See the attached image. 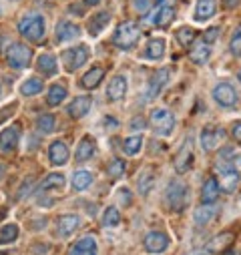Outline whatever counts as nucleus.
Listing matches in <instances>:
<instances>
[{
    "instance_id": "f257e3e1",
    "label": "nucleus",
    "mask_w": 241,
    "mask_h": 255,
    "mask_svg": "<svg viewBox=\"0 0 241 255\" xmlns=\"http://www.w3.org/2000/svg\"><path fill=\"white\" fill-rule=\"evenodd\" d=\"M215 173H217V187L223 191V193H233L237 189L239 181H241V175H239V169L233 167L231 161H219L215 163Z\"/></svg>"
},
{
    "instance_id": "f03ea898",
    "label": "nucleus",
    "mask_w": 241,
    "mask_h": 255,
    "mask_svg": "<svg viewBox=\"0 0 241 255\" xmlns=\"http://www.w3.org/2000/svg\"><path fill=\"white\" fill-rule=\"evenodd\" d=\"M139 38H141V30H139V26H137L135 22H123V24L117 28L113 40H115V44H117L119 48L131 50V48L139 42Z\"/></svg>"
},
{
    "instance_id": "7ed1b4c3",
    "label": "nucleus",
    "mask_w": 241,
    "mask_h": 255,
    "mask_svg": "<svg viewBox=\"0 0 241 255\" xmlns=\"http://www.w3.org/2000/svg\"><path fill=\"white\" fill-rule=\"evenodd\" d=\"M18 32L28 40H40L44 36V18L40 14H26L18 20Z\"/></svg>"
},
{
    "instance_id": "20e7f679",
    "label": "nucleus",
    "mask_w": 241,
    "mask_h": 255,
    "mask_svg": "<svg viewBox=\"0 0 241 255\" xmlns=\"http://www.w3.org/2000/svg\"><path fill=\"white\" fill-rule=\"evenodd\" d=\"M187 187L181 183V181H173L169 187H167V195H165V203L171 211H183L185 205H187Z\"/></svg>"
},
{
    "instance_id": "39448f33",
    "label": "nucleus",
    "mask_w": 241,
    "mask_h": 255,
    "mask_svg": "<svg viewBox=\"0 0 241 255\" xmlns=\"http://www.w3.org/2000/svg\"><path fill=\"white\" fill-rule=\"evenodd\" d=\"M149 121H151V129H153L157 135L167 137V135L173 133L175 117H173L171 111H167V109H155V111L151 113V119H149Z\"/></svg>"
},
{
    "instance_id": "423d86ee",
    "label": "nucleus",
    "mask_w": 241,
    "mask_h": 255,
    "mask_svg": "<svg viewBox=\"0 0 241 255\" xmlns=\"http://www.w3.org/2000/svg\"><path fill=\"white\" fill-rule=\"evenodd\" d=\"M6 60L12 69H26L32 60V50L24 44H12L6 52Z\"/></svg>"
},
{
    "instance_id": "0eeeda50",
    "label": "nucleus",
    "mask_w": 241,
    "mask_h": 255,
    "mask_svg": "<svg viewBox=\"0 0 241 255\" xmlns=\"http://www.w3.org/2000/svg\"><path fill=\"white\" fill-rule=\"evenodd\" d=\"M173 18H175L173 6H157V8L143 20V24H147V26H167V24L173 22Z\"/></svg>"
},
{
    "instance_id": "6e6552de",
    "label": "nucleus",
    "mask_w": 241,
    "mask_h": 255,
    "mask_svg": "<svg viewBox=\"0 0 241 255\" xmlns=\"http://www.w3.org/2000/svg\"><path fill=\"white\" fill-rule=\"evenodd\" d=\"M167 81H169V71L167 69H159L151 79H149V85H147V91H145V103L147 101H151V99H155L161 91H163V87L167 85Z\"/></svg>"
},
{
    "instance_id": "1a4fd4ad",
    "label": "nucleus",
    "mask_w": 241,
    "mask_h": 255,
    "mask_svg": "<svg viewBox=\"0 0 241 255\" xmlns=\"http://www.w3.org/2000/svg\"><path fill=\"white\" fill-rule=\"evenodd\" d=\"M87 58H89V46H85V44H79L77 48H71V50L65 52V60H67V69L69 71L81 69L87 62Z\"/></svg>"
},
{
    "instance_id": "9d476101",
    "label": "nucleus",
    "mask_w": 241,
    "mask_h": 255,
    "mask_svg": "<svg viewBox=\"0 0 241 255\" xmlns=\"http://www.w3.org/2000/svg\"><path fill=\"white\" fill-rule=\"evenodd\" d=\"M191 165H193V145H191V139H187L175 157V169L177 173H185L191 169Z\"/></svg>"
},
{
    "instance_id": "9b49d317",
    "label": "nucleus",
    "mask_w": 241,
    "mask_h": 255,
    "mask_svg": "<svg viewBox=\"0 0 241 255\" xmlns=\"http://www.w3.org/2000/svg\"><path fill=\"white\" fill-rule=\"evenodd\" d=\"M213 99L221 105V107H233L237 103V93L229 83H221L213 89Z\"/></svg>"
},
{
    "instance_id": "f8f14e48",
    "label": "nucleus",
    "mask_w": 241,
    "mask_h": 255,
    "mask_svg": "<svg viewBox=\"0 0 241 255\" xmlns=\"http://www.w3.org/2000/svg\"><path fill=\"white\" fill-rule=\"evenodd\" d=\"M225 139V131L223 129H213V127H207V129L201 133V147L205 151H215Z\"/></svg>"
},
{
    "instance_id": "ddd939ff",
    "label": "nucleus",
    "mask_w": 241,
    "mask_h": 255,
    "mask_svg": "<svg viewBox=\"0 0 241 255\" xmlns=\"http://www.w3.org/2000/svg\"><path fill=\"white\" fill-rule=\"evenodd\" d=\"M167 245H169V237L161 231H151L145 237V249L149 253H161L167 249Z\"/></svg>"
},
{
    "instance_id": "4468645a",
    "label": "nucleus",
    "mask_w": 241,
    "mask_h": 255,
    "mask_svg": "<svg viewBox=\"0 0 241 255\" xmlns=\"http://www.w3.org/2000/svg\"><path fill=\"white\" fill-rule=\"evenodd\" d=\"M18 137H20L18 127H8V129H4L0 133V151H4V153L14 151L18 145Z\"/></svg>"
},
{
    "instance_id": "2eb2a0df",
    "label": "nucleus",
    "mask_w": 241,
    "mask_h": 255,
    "mask_svg": "<svg viewBox=\"0 0 241 255\" xmlns=\"http://www.w3.org/2000/svg\"><path fill=\"white\" fill-rule=\"evenodd\" d=\"M209 56H211V44L203 38L189 50V58H191V62H195V65H205L209 60Z\"/></svg>"
},
{
    "instance_id": "dca6fc26",
    "label": "nucleus",
    "mask_w": 241,
    "mask_h": 255,
    "mask_svg": "<svg viewBox=\"0 0 241 255\" xmlns=\"http://www.w3.org/2000/svg\"><path fill=\"white\" fill-rule=\"evenodd\" d=\"M91 105H93V101H91V97H77L71 105H69V109H67V113L73 117V119H83L89 111H91Z\"/></svg>"
},
{
    "instance_id": "f3484780",
    "label": "nucleus",
    "mask_w": 241,
    "mask_h": 255,
    "mask_svg": "<svg viewBox=\"0 0 241 255\" xmlns=\"http://www.w3.org/2000/svg\"><path fill=\"white\" fill-rule=\"evenodd\" d=\"M48 157L52 165H65L69 161V149L63 141H54L48 149Z\"/></svg>"
},
{
    "instance_id": "a211bd4d",
    "label": "nucleus",
    "mask_w": 241,
    "mask_h": 255,
    "mask_svg": "<svg viewBox=\"0 0 241 255\" xmlns=\"http://www.w3.org/2000/svg\"><path fill=\"white\" fill-rule=\"evenodd\" d=\"M215 10H217V0H199L195 8V20L205 22L215 14Z\"/></svg>"
},
{
    "instance_id": "6ab92c4d",
    "label": "nucleus",
    "mask_w": 241,
    "mask_h": 255,
    "mask_svg": "<svg viewBox=\"0 0 241 255\" xmlns=\"http://www.w3.org/2000/svg\"><path fill=\"white\" fill-rule=\"evenodd\" d=\"M69 255H97V241H95V237L79 239L73 245V249L69 251Z\"/></svg>"
},
{
    "instance_id": "aec40b11",
    "label": "nucleus",
    "mask_w": 241,
    "mask_h": 255,
    "mask_svg": "<svg viewBox=\"0 0 241 255\" xmlns=\"http://www.w3.org/2000/svg\"><path fill=\"white\" fill-rule=\"evenodd\" d=\"M79 225H81V217L79 215H63L58 219V223H56V227H58V233L60 235H71V233H75L77 229H79Z\"/></svg>"
},
{
    "instance_id": "412c9836",
    "label": "nucleus",
    "mask_w": 241,
    "mask_h": 255,
    "mask_svg": "<svg viewBox=\"0 0 241 255\" xmlns=\"http://www.w3.org/2000/svg\"><path fill=\"white\" fill-rule=\"evenodd\" d=\"M107 93H109V99L111 101H120V99L125 97V93H127V79L125 77H115L109 83Z\"/></svg>"
},
{
    "instance_id": "4be33fe9",
    "label": "nucleus",
    "mask_w": 241,
    "mask_h": 255,
    "mask_svg": "<svg viewBox=\"0 0 241 255\" xmlns=\"http://www.w3.org/2000/svg\"><path fill=\"white\" fill-rule=\"evenodd\" d=\"M77 36H79V26L77 24L67 22V20L58 22V26H56V40L58 42H67V40H73Z\"/></svg>"
},
{
    "instance_id": "5701e85b",
    "label": "nucleus",
    "mask_w": 241,
    "mask_h": 255,
    "mask_svg": "<svg viewBox=\"0 0 241 255\" xmlns=\"http://www.w3.org/2000/svg\"><path fill=\"white\" fill-rule=\"evenodd\" d=\"M215 215H217L215 205H213V203H203V205H199V207L195 209L193 219H195V223H197V225H207Z\"/></svg>"
},
{
    "instance_id": "b1692460",
    "label": "nucleus",
    "mask_w": 241,
    "mask_h": 255,
    "mask_svg": "<svg viewBox=\"0 0 241 255\" xmlns=\"http://www.w3.org/2000/svg\"><path fill=\"white\" fill-rule=\"evenodd\" d=\"M233 241V233H229V231H223V233H219L217 237H213L205 247L211 251V255H215V253H221L229 243Z\"/></svg>"
},
{
    "instance_id": "393cba45",
    "label": "nucleus",
    "mask_w": 241,
    "mask_h": 255,
    "mask_svg": "<svg viewBox=\"0 0 241 255\" xmlns=\"http://www.w3.org/2000/svg\"><path fill=\"white\" fill-rule=\"evenodd\" d=\"M95 153H97V145H95V141L89 139V137H85V139L81 141V145H79L75 157H77V161H87V159H91Z\"/></svg>"
},
{
    "instance_id": "a878e982",
    "label": "nucleus",
    "mask_w": 241,
    "mask_h": 255,
    "mask_svg": "<svg viewBox=\"0 0 241 255\" xmlns=\"http://www.w3.org/2000/svg\"><path fill=\"white\" fill-rule=\"evenodd\" d=\"M36 69L42 75H54L56 73V58L52 54H40L36 58Z\"/></svg>"
},
{
    "instance_id": "bb28decb",
    "label": "nucleus",
    "mask_w": 241,
    "mask_h": 255,
    "mask_svg": "<svg viewBox=\"0 0 241 255\" xmlns=\"http://www.w3.org/2000/svg\"><path fill=\"white\" fill-rule=\"evenodd\" d=\"M103 79H105V71H103L101 67H95V69H91V71L83 77V87H85V89H97Z\"/></svg>"
},
{
    "instance_id": "cd10ccee",
    "label": "nucleus",
    "mask_w": 241,
    "mask_h": 255,
    "mask_svg": "<svg viewBox=\"0 0 241 255\" xmlns=\"http://www.w3.org/2000/svg\"><path fill=\"white\" fill-rule=\"evenodd\" d=\"M217 195H219L217 181H215V179H207L205 185H203V191H201L203 203H213V201H217Z\"/></svg>"
},
{
    "instance_id": "c85d7f7f",
    "label": "nucleus",
    "mask_w": 241,
    "mask_h": 255,
    "mask_svg": "<svg viewBox=\"0 0 241 255\" xmlns=\"http://www.w3.org/2000/svg\"><path fill=\"white\" fill-rule=\"evenodd\" d=\"M111 22V14L109 12H99L89 20V32L91 34H99L107 24Z\"/></svg>"
},
{
    "instance_id": "c756f323",
    "label": "nucleus",
    "mask_w": 241,
    "mask_h": 255,
    "mask_svg": "<svg viewBox=\"0 0 241 255\" xmlns=\"http://www.w3.org/2000/svg\"><path fill=\"white\" fill-rule=\"evenodd\" d=\"M67 99V89L63 87V85H52L50 89H48V97H46V103L50 105V107H56V105H60Z\"/></svg>"
},
{
    "instance_id": "7c9ffc66",
    "label": "nucleus",
    "mask_w": 241,
    "mask_h": 255,
    "mask_svg": "<svg viewBox=\"0 0 241 255\" xmlns=\"http://www.w3.org/2000/svg\"><path fill=\"white\" fill-rule=\"evenodd\" d=\"M145 54H147V58H151V60L163 58V56H165V40H163V38H153V40L149 42Z\"/></svg>"
},
{
    "instance_id": "2f4dec72",
    "label": "nucleus",
    "mask_w": 241,
    "mask_h": 255,
    "mask_svg": "<svg viewBox=\"0 0 241 255\" xmlns=\"http://www.w3.org/2000/svg\"><path fill=\"white\" fill-rule=\"evenodd\" d=\"M175 36H177V40H179V44L181 46H191L193 44V40H195V36H197V32L191 28V26H183V28H179L177 32H175Z\"/></svg>"
},
{
    "instance_id": "473e14b6",
    "label": "nucleus",
    "mask_w": 241,
    "mask_h": 255,
    "mask_svg": "<svg viewBox=\"0 0 241 255\" xmlns=\"http://www.w3.org/2000/svg\"><path fill=\"white\" fill-rule=\"evenodd\" d=\"M91 183H93V173H91V171H77V173L73 175V187H75L77 191L87 189Z\"/></svg>"
},
{
    "instance_id": "72a5a7b5",
    "label": "nucleus",
    "mask_w": 241,
    "mask_h": 255,
    "mask_svg": "<svg viewBox=\"0 0 241 255\" xmlns=\"http://www.w3.org/2000/svg\"><path fill=\"white\" fill-rule=\"evenodd\" d=\"M141 147H143V137L141 135H133V137H129V139H125V145H123V151L127 153V155H137L139 151H141Z\"/></svg>"
},
{
    "instance_id": "f704fd0d",
    "label": "nucleus",
    "mask_w": 241,
    "mask_h": 255,
    "mask_svg": "<svg viewBox=\"0 0 241 255\" xmlns=\"http://www.w3.org/2000/svg\"><path fill=\"white\" fill-rule=\"evenodd\" d=\"M42 91V81L40 79H28V81H24V85L20 87V93L24 95V97H30V95H36V93H40Z\"/></svg>"
},
{
    "instance_id": "c9c22d12",
    "label": "nucleus",
    "mask_w": 241,
    "mask_h": 255,
    "mask_svg": "<svg viewBox=\"0 0 241 255\" xmlns=\"http://www.w3.org/2000/svg\"><path fill=\"white\" fill-rule=\"evenodd\" d=\"M18 237V227L14 223H8L0 229V243H12Z\"/></svg>"
},
{
    "instance_id": "e433bc0d",
    "label": "nucleus",
    "mask_w": 241,
    "mask_h": 255,
    "mask_svg": "<svg viewBox=\"0 0 241 255\" xmlns=\"http://www.w3.org/2000/svg\"><path fill=\"white\" fill-rule=\"evenodd\" d=\"M65 185V177L60 173H54V175H48L42 183H40V191H46V189H58Z\"/></svg>"
},
{
    "instance_id": "4c0bfd02",
    "label": "nucleus",
    "mask_w": 241,
    "mask_h": 255,
    "mask_svg": "<svg viewBox=\"0 0 241 255\" xmlns=\"http://www.w3.org/2000/svg\"><path fill=\"white\" fill-rule=\"evenodd\" d=\"M120 223V213H119V209L117 207H109L107 211H105V215H103V225H107V227H117Z\"/></svg>"
},
{
    "instance_id": "58836bf2",
    "label": "nucleus",
    "mask_w": 241,
    "mask_h": 255,
    "mask_svg": "<svg viewBox=\"0 0 241 255\" xmlns=\"http://www.w3.org/2000/svg\"><path fill=\"white\" fill-rule=\"evenodd\" d=\"M36 127H38V131H42V133H52L54 131V117L52 115H42L36 121Z\"/></svg>"
},
{
    "instance_id": "ea45409f",
    "label": "nucleus",
    "mask_w": 241,
    "mask_h": 255,
    "mask_svg": "<svg viewBox=\"0 0 241 255\" xmlns=\"http://www.w3.org/2000/svg\"><path fill=\"white\" fill-rule=\"evenodd\" d=\"M153 183H155V179H153L151 171H145V173L139 177V191H141L143 195H147L149 191H151V187H153Z\"/></svg>"
},
{
    "instance_id": "a19ab883",
    "label": "nucleus",
    "mask_w": 241,
    "mask_h": 255,
    "mask_svg": "<svg viewBox=\"0 0 241 255\" xmlns=\"http://www.w3.org/2000/svg\"><path fill=\"white\" fill-rule=\"evenodd\" d=\"M229 48H231V54H235V56L241 54V24L235 28V32L231 36V42H229Z\"/></svg>"
},
{
    "instance_id": "79ce46f5",
    "label": "nucleus",
    "mask_w": 241,
    "mask_h": 255,
    "mask_svg": "<svg viewBox=\"0 0 241 255\" xmlns=\"http://www.w3.org/2000/svg\"><path fill=\"white\" fill-rule=\"evenodd\" d=\"M123 173H125V163H123V161L115 159V161L109 165V175H111V177H120Z\"/></svg>"
},
{
    "instance_id": "37998d69",
    "label": "nucleus",
    "mask_w": 241,
    "mask_h": 255,
    "mask_svg": "<svg viewBox=\"0 0 241 255\" xmlns=\"http://www.w3.org/2000/svg\"><path fill=\"white\" fill-rule=\"evenodd\" d=\"M151 6V0H133V8L137 12H147Z\"/></svg>"
},
{
    "instance_id": "c03bdc74",
    "label": "nucleus",
    "mask_w": 241,
    "mask_h": 255,
    "mask_svg": "<svg viewBox=\"0 0 241 255\" xmlns=\"http://www.w3.org/2000/svg\"><path fill=\"white\" fill-rule=\"evenodd\" d=\"M217 36H219V30H217V28H209V30L203 34V40H207L209 44H213V42L217 40Z\"/></svg>"
},
{
    "instance_id": "a18cd8bd",
    "label": "nucleus",
    "mask_w": 241,
    "mask_h": 255,
    "mask_svg": "<svg viewBox=\"0 0 241 255\" xmlns=\"http://www.w3.org/2000/svg\"><path fill=\"white\" fill-rule=\"evenodd\" d=\"M233 139L237 141V143H241V123H233Z\"/></svg>"
},
{
    "instance_id": "49530a36",
    "label": "nucleus",
    "mask_w": 241,
    "mask_h": 255,
    "mask_svg": "<svg viewBox=\"0 0 241 255\" xmlns=\"http://www.w3.org/2000/svg\"><path fill=\"white\" fill-rule=\"evenodd\" d=\"M187 255H211V251H209L207 247H201V249H195V251H191V253H187Z\"/></svg>"
},
{
    "instance_id": "de8ad7c7",
    "label": "nucleus",
    "mask_w": 241,
    "mask_h": 255,
    "mask_svg": "<svg viewBox=\"0 0 241 255\" xmlns=\"http://www.w3.org/2000/svg\"><path fill=\"white\" fill-rule=\"evenodd\" d=\"M237 4H239V0H225V6L227 8H235Z\"/></svg>"
},
{
    "instance_id": "09e8293b",
    "label": "nucleus",
    "mask_w": 241,
    "mask_h": 255,
    "mask_svg": "<svg viewBox=\"0 0 241 255\" xmlns=\"http://www.w3.org/2000/svg\"><path fill=\"white\" fill-rule=\"evenodd\" d=\"M173 0H157V6H171Z\"/></svg>"
},
{
    "instance_id": "8fccbe9b",
    "label": "nucleus",
    "mask_w": 241,
    "mask_h": 255,
    "mask_svg": "<svg viewBox=\"0 0 241 255\" xmlns=\"http://www.w3.org/2000/svg\"><path fill=\"white\" fill-rule=\"evenodd\" d=\"M101 0H85V4H91V6H97Z\"/></svg>"
},
{
    "instance_id": "3c124183",
    "label": "nucleus",
    "mask_w": 241,
    "mask_h": 255,
    "mask_svg": "<svg viewBox=\"0 0 241 255\" xmlns=\"http://www.w3.org/2000/svg\"><path fill=\"white\" fill-rule=\"evenodd\" d=\"M2 175H4V167H2V165H0V177H2Z\"/></svg>"
},
{
    "instance_id": "603ef678",
    "label": "nucleus",
    "mask_w": 241,
    "mask_h": 255,
    "mask_svg": "<svg viewBox=\"0 0 241 255\" xmlns=\"http://www.w3.org/2000/svg\"><path fill=\"white\" fill-rule=\"evenodd\" d=\"M223 255H235V253H233V251H225Z\"/></svg>"
},
{
    "instance_id": "864d4df0",
    "label": "nucleus",
    "mask_w": 241,
    "mask_h": 255,
    "mask_svg": "<svg viewBox=\"0 0 241 255\" xmlns=\"http://www.w3.org/2000/svg\"><path fill=\"white\" fill-rule=\"evenodd\" d=\"M239 81H241V71H239Z\"/></svg>"
},
{
    "instance_id": "5fc2aeb1",
    "label": "nucleus",
    "mask_w": 241,
    "mask_h": 255,
    "mask_svg": "<svg viewBox=\"0 0 241 255\" xmlns=\"http://www.w3.org/2000/svg\"><path fill=\"white\" fill-rule=\"evenodd\" d=\"M0 12H2V10H0Z\"/></svg>"
}]
</instances>
